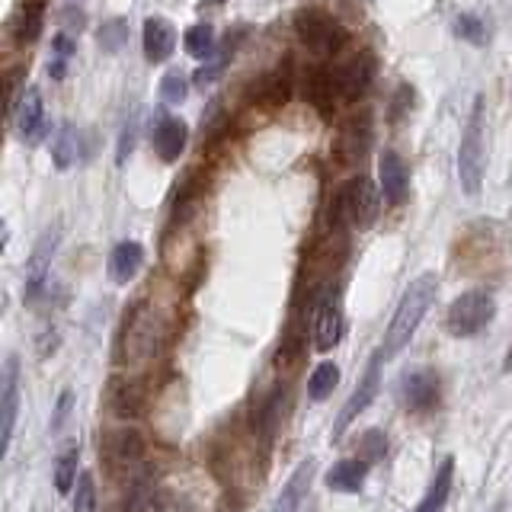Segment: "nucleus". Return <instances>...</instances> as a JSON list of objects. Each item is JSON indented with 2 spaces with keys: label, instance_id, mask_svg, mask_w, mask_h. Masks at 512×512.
<instances>
[{
  "label": "nucleus",
  "instance_id": "obj_1",
  "mask_svg": "<svg viewBox=\"0 0 512 512\" xmlns=\"http://www.w3.org/2000/svg\"><path fill=\"white\" fill-rule=\"evenodd\" d=\"M439 295V279L436 272H423V276H416L410 282V288L404 292V298H400L397 311L391 317V327L388 333H384V346L378 349L381 359H394L400 349H404L410 340L416 327H420V320L426 317V311L432 308V301H436Z\"/></svg>",
  "mask_w": 512,
  "mask_h": 512
},
{
  "label": "nucleus",
  "instance_id": "obj_2",
  "mask_svg": "<svg viewBox=\"0 0 512 512\" xmlns=\"http://www.w3.org/2000/svg\"><path fill=\"white\" fill-rule=\"evenodd\" d=\"M484 96H474L468 125H464L461 148H458V180L468 196H477L480 183H484V164H487V148H484Z\"/></svg>",
  "mask_w": 512,
  "mask_h": 512
},
{
  "label": "nucleus",
  "instance_id": "obj_3",
  "mask_svg": "<svg viewBox=\"0 0 512 512\" xmlns=\"http://www.w3.org/2000/svg\"><path fill=\"white\" fill-rule=\"evenodd\" d=\"M295 29H298V39L308 45L311 52L324 55V58L336 55L343 48V42H346L343 26L336 23L327 10H320V7H304V10H298Z\"/></svg>",
  "mask_w": 512,
  "mask_h": 512
},
{
  "label": "nucleus",
  "instance_id": "obj_4",
  "mask_svg": "<svg viewBox=\"0 0 512 512\" xmlns=\"http://www.w3.org/2000/svg\"><path fill=\"white\" fill-rule=\"evenodd\" d=\"M496 314V301L490 292H464L448 304L445 327L452 336H474L484 330Z\"/></svg>",
  "mask_w": 512,
  "mask_h": 512
},
{
  "label": "nucleus",
  "instance_id": "obj_5",
  "mask_svg": "<svg viewBox=\"0 0 512 512\" xmlns=\"http://www.w3.org/2000/svg\"><path fill=\"white\" fill-rule=\"evenodd\" d=\"M372 135H375V128H372V112H352V116L340 125V132H336L333 138V160L340 167H356L362 164V157L368 154V148H372Z\"/></svg>",
  "mask_w": 512,
  "mask_h": 512
},
{
  "label": "nucleus",
  "instance_id": "obj_6",
  "mask_svg": "<svg viewBox=\"0 0 512 512\" xmlns=\"http://www.w3.org/2000/svg\"><path fill=\"white\" fill-rule=\"evenodd\" d=\"M340 212L356 231H368L378 221L381 212V192L368 176L349 180L340 192Z\"/></svg>",
  "mask_w": 512,
  "mask_h": 512
},
{
  "label": "nucleus",
  "instance_id": "obj_7",
  "mask_svg": "<svg viewBox=\"0 0 512 512\" xmlns=\"http://www.w3.org/2000/svg\"><path fill=\"white\" fill-rule=\"evenodd\" d=\"M375 71H378V61L372 52H359L346 58L340 68L333 71V80H336V90H340V100L346 103H356L368 93V87L375 84Z\"/></svg>",
  "mask_w": 512,
  "mask_h": 512
},
{
  "label": "nucleus",
  "instance_id": "obj_8",
  "mask_svg": "<svg viewBox=\"0 0 512 512\" xmlns=\"http://www.w3.org/2000/svg\"><path fill=\"white\" fill-rule=\"evenodd\" d=\"M16 413H20V359L10 356L0 375V452H10Z\"/></svg>",
  "mask_w": 512,
  "mask_h": 512
},
{
  "label": "nucleus",
  "instance_id": "obj_9",
  "mask_svg": "<svg viewBox=\"0 0 512 512\" xmlns=\"http://www.w3.org/2000/svg\"><path fill=\"white\" fill-rule=\"evenodd\" d=\"M340 340H343V308H340V298L327 292L317 301V311H314V346L317 352H330Z\"/></svg>",
  "mask_w": 512,
  "mask_h": 512
},
{
  "label": "nucleus",
  "instance_id": "obj_10",
  "mask_svg": "<svg viewBox=\"0 0 512 512\" xmlns=\"http://www.w3.org/2000/svg\"><path fill=\"white\" fill-rule=\"evenodd\" d=\"M381 362H384V359H381V352H375L372 362H368V368H365L362 381H359V388L352 391L349 404L343 407L340 420H336V426H333V439H340L343 432H346V426H349L352 420H356V416L375 400V394H378V368H381Z\"/></svg>",
  "mask_w": 512,
  "mask_h": 512
},
{
  "label": "nucleus",
  "instance_id": "obj_11",
  "mask_svg": "<svg viewBox=\"0 0 512 512\" xmlns=\"http://www.w3.org/2000/svg\"><path fill=\"white\" fill-rule=\"evenodd\" d=\"M58 228H48L42 237H39V244L36 250H32L29 256V263H26V298L32 301L39 292H42V285L48 279V269H52V256L58 250Z\"/></svg>",
  "mask_w": 512,
  "mask_h": 512
},
{
  "label": "nucleus",
  "instance_id": "obj_12",
  "mask_svg": "<svg viewBox=\"0 0 512 512\" xmlns=\"http://www.w3.org/2000/svg\"><path fill=\"white\" fill-rule=\"evenodd\" d=\"M400 394H404V404L410 410H429L439 400V378L429 368H416V372H407L404 381H400Z\"/></svg>",
  "mask_w": 512,
  "mask_h": 512
},
{
  "label": "nucleus",
  "instance_id": "obj_13",
  "mask_svg": "<svg viewBox=\"0 0 512 512\" xmlns=\"http://www.w3.org/2000/svg\"><path fill=\"white\" fill-rule=\"evenodd\" d=\"M16 116V132H20L23 141H32L36 144L45 132V106H42V93L36 87H29L23 93V100L16 103L13 109Z\"/></svg>",
  "mask_w": 512,
  "mask_h": 512
},
{
  "label": "nucleus",
  "instance_id": "obj_14",
  "mask_svg": "<svg viewBox=\"0 0 512 512\" xmlns=\"http://www.w3.org/2000/svg\"><path fill=\"white\" fill-rule=\"evenodd\" d=\"M378 183H381V196L388 199L391 205H400L407 199V164L400 160L394 151H384L378 160Z\"/></svg>",
  "mask_w": 512,
  "mask_h": 512
},
{
  "label": "nucleus",
  "instance_id": "obj_15",
  "mask_svg": "<svg viewBox=\"0 0 512 512\" xmlns=\"http://www.w3.org/2000/svg\"><path fill=\"white\" fill-rule=\"evenodd\" d=\"M186 141H189V125L183 119H160L157 128H154V151L157 157L164 160V164H173V160H180V154L186 151Z\"/></svg>",
  "mask_w": 512,
  "mask_h": 512
},
{
  "label": "nucleus",
  "instance_id": "obj_16",
  "mask_svg": "<svg viewBox=\"0 0 512 512\" xmlns=\"http://www.w3.org/2000/svg\"><path fill=\"white\" fill-rule=\"evenodd\" d=\"M173 45H176L173 23L164 20V16H148V20H144V55H148V61L151 64L167 61Z\"/></svg>",
  "mask_w": 512,
  "mask_h": 512
},
{
  "label": "nucleus",
  "instance_id": "obj_17",
  "mask_svg": "<svg viewBox=\"0 0 512 512\" xmlns=\"http://www.w3.org/2000/svg\"><path fill=\"white\" fill-rule=\"evenodd\" d=\"M141 263H144V247L138 240H122V244H116L109 253V279L116 285L132 282L138 276Z\"/></svg>",
  "mask_w": 512,
  "mask_h": 512
},
{
  "label": "nucleus",
  "instance_id": "obj_18",
  "mask_svg": "<svg viewBox=\"0 0 512 512\" xmlns=\"http://www.w3.org/2000/svg\"><path fill=\"white\" fill-rule=\"evenodd\" d=\"M314 468H317L314 458L301 461L298 468H295V474L288 477V484L282 487V493L276 496V503H272V509H269V512H298L301 500H304V496H308V487H311Z\"/></svg>",
  "mask_w": 512,
  "mask_h": 512
},
{
  "label": "nucleus",
  "instance_id": "obj_19",
  "mask_svg": "<svg viewBox=\"0 0 512 512\" xmlns=\"http://www.w3.org/2000/svg\"><path fill=\"white\" fill-rule=\"evenodd\" d=\"M336 80H333V71H324V68H314L308 74V84H304V96L311 100V106L320 112L324 119L333 116V103H336Z\"/></svg>",
  "mask_w": 512,
  "mask_h": 512
},
{
  "label": "nucleus",
  "instance_id": "obj_20",
  "mask_svg": "<svg viewBox=\"0 0 512 512\" xmlns=\"http://www.w3.org/2000/svg\"><path fill=\"white\" fill-rule=\"evenodd\" d=\"M365 474H368V461L365 458H346V461H336L333 468L327 471V487L336 493H359L365 484Z\"/></svg>",
  "mask_w": 512,
  "mask_h": 512
},
{
  "label": "nucleus",
  "instance_id": "obj_21",
  "mask_svg": "<svg viewBox=\"0 0 512 512\" xmlns=\"http://www.w3.org/2000/svg\"><path fill=\"white\" fill-rule=\"evenodd\" d=\"M452 484H455V461L445 458L439 464L436 477H432L426 496H423L420 506H416L413 512H445V503H448V493H452Z\"/></svg>",
  "mask_w": 512,
  "mask_h": 512
},
{
  "label": "nucleus",
  "instance_id": "obj_22",
  "mask_svg": "<svg viewBox=\"0 0 512 512\" xmlns=\"http://www.w3.org/2000/svg\"><path fill=\"white\" fill-rule=\"evenodd\" d=\"M285 100H288V77L282 71L260 77L250 90V103H256L260 109H279Z\"/></svg>",
  "mask_w": 512,
  "mask_h": 512
},
{
  "label": "nucleus",
  "instance_id": "obj_23",
  "mask_svg": "<svg viewBox=\"0 0 512 512\" xmlns=\"http://www.w3.org/2000/svg\"><path fill=\"white\" fill-rule=\"evenodd\" d=\"M141 452H144V442L135 429H122L116 432V436L109 439V448H106V455L112 464H122V468H128V464H135L141 461Z\"/></svg>",
  "mask_w": 512,
  "mask_h": 512
},
{
  "label": "nucleus",
  "instance_id": "obj_24",
  "mask_svg": "<svg viewBox=\"0 0 512 512\" xmlns=\"http://www.w3.org/2000/svg\"><path fill=\"white\" fill-rule=\"evenodd\" d=\"M42 20H45V0H26L20 16H16V42L20 45H32L39 39V32H42Z\"/></svg>",
  "mask_w": 512,
  "mask_h": 512
},
{
  "label": "nucleus",
  "instance_id": "obj_25",
  "mask_svg": "<svg viewBox=\"0 0 512 512\" xmlns=\"http://www.w3.org/2000/svg\"><path fill=\"white\" fill-rule=\"evenodd\" d=\"M77 157H80V135H77V128L74 125H61V132L52 141V160H55V167L58 170H68V167L77 164Z\"/></svg>",
  "mask_w": 512,
  "mask_h": 512
},
{
  "label": "nucleus",
  "instance_id": "obj_26",
  "mask_svg": "<svg viewBox=\"0 0 512 512\" xmlns=\"http://www.w3.org/2000/svg\"><path fill=\"white\" fill-rule=\"evenodd\" d=\"M135 512H192V506L183 500L180 493L160 487V490L144 493L141 500L135 503Z\"/></svg>",
  "mask_w": 512,
  "mask_h": 512
},
{
  "label": "nucleus",
  "instance_id": "obj_27",
  "mask_svg": "<svg viewBox=\"0 0 512 512\" xmlns=\"http://www.w3.org/2000/svg\"><path fill=\"white\" fill-rule=\"evenodd\" d=\"M186 52L196 58V61H212L215 58V48H218V39H215V29L212 26H189L186 29Z\"/></svg>",
  "mask_w": 512,
  "mask_h": 512
},
{
  "label": "nucleus",
  "instance_id": "obj_28",
  "mask_svg": "<svg viewBox=\"0 0 512 512\" xmlns=\"http://www.w3.org/2000/svg\"><path fill=\"white\" fill-rule=\"evenodd\" d=\"M77 442H68L61 448V455H58V461H55V487H58V493H71L74 487H77Z\"/></svg>",
  "mask_w": 512,
  "mask_h": 512
},
{
  "label": "nucleus",
  "instance_id": "obj_29",
  "mask_svg": "<svg viewBox=\"0 0 512 512\" xmlns=\"http://www.w3.org/2000/svg\"><path fill=\"white\" fill-rule=\"evenodd\" d=\"M340 384V365L336 362H320L311 378H308V397L311 400H324L333 394V388Z\"/></svg>",
  "mask_w": 512,
  "mask_h": 512
},
{
  "label": "nucleus",
  "instance_id": "obj_30",
  "mask_svg": "<svg viewBox=\"0 0 512 512\" xmlns=\"http://www.w3.org/2000/svg\"><path fill=\"white\" fill-rule=\"evenodd\" d=\"M96 42H100L103 52H119V48L128 42V20H125V16H112V20H106L100 26V36H96Z\"/></svg>",
  "mask_w": 512,
  "mask_h": 512
},
{
  "label": "nucleus",
  "instance_id": "obj_31",
  "mask_svg": "<svg viewBox=\"0 0 512 512\" xmlns=\"http://www.w3.org/2000/svg\"><path fill=\"white\" fill-rule=\"evenodd\" d=\"M112 410H116L119 416H138L141 410V394L135 384H116L112 388Z\"/></svg>",
  "mask_w": 512,
  "mask_h": 512
},
{
  "label": "nucleus",
  "instance_id": "obj_32",
  "mask_svg": "<svg viewBox=\"0 0 512 512\" xmlns=\"http://www.w3.org/2000/svg\"><path fill=\"white\" fill-rule=\"evenodd\" d=\"M71 512H100V506H96V480H93V474H87V471L77 477Z\"/></svg>",
  "mask_w": 512,
  "mask_h": 512
},
{
  "label": "nucleus",
  "instance_id": "obj_33",
  "mask_svg": "<svg viewBox=\"0 0 512 512\" xmlns=\"http://www.w3.org/2000/svg\"><path fill=\"white\" fill-rule=\"evenodd\" d=\"M186 93H189V80H186V74L170 71L164 80H160V96H164V103L180 106V103L186 100Z\"/></svg>",
  "mask_w": 512,
  "mask_h": 512
},
{
  "label": "nucleus",
  "instance_id": "obj_34",
  "mask_svg": "<svg viewBox=\"0 0 512 512\" xmlns=\"http://www.w3.org/2000/svg\"><path fill=\"white\" fill-rule=\"evenodd\" d=\"M455 32H458V39H468L471 45H484L487 42V29L474 13H461L455 20Z\"/></svg>",
  "mask_w": 512,
  "mask_h": 512
},
{
  "label": "nucleus",
  "instance_id": "obj_35",
  "mask_svg": "<svg viewBox=\"0 0 512 512\" xmlns=\"http://www.w3.org/2000/svg\"><path fill=\"white\" fill-rule=\"evenodd\" d=\"M87 26V16H84V10L80 7H64V13H61V29L68 32H77V29H84Z\"/></svg>",
  "mask_w": 512,
  "mask_h": 512
},
{
  "label": "nucleus",
  "instance_id": "obj_36",
  "mask_svg": "<svg viewBox=\"0 0 512 512\" xmlns=\"http://www.w3.org/2000/svg\"><path fill=\"white\" fill-rule=\"evenodd\" d=\"M135 132H138V125H135V122L122 128V141H119V164H125V157L132 154V148H135Z\"/></svg>",
  "mask_w": 512,
  "mask_h": 512
},
{
  "label": "nucleus",
  "instance_id": "obj_37",
  "mask_svg": "<svg viewBox=\"0 0 512 512\" xmlns=\"http://www.w3.org/2000/svg\"><path fill=\"white\" fill-rule=\"evenodd\" d=\"M506 368H512V346H509V356H506Z\"/></svg>",
  "mask_w": 512,
  "mask_h": 512
},
{
  "label": "nucleus",
  "instance_id": "obj_38",
  "mask_svg": "<svg viewBox=\"0 0 512 512\" xmlns=\"http://www.w3.org/2000/svg\"><path fill=\"white\" fill-rule=\"evenodd\" d=\"M212 4H224V0H212Z\"/></svg>",
  "mask_w": 512,
  "mask_h": 512
},
{
  "label": "nucleus",
  "instance_id": "obj_39",
  "mask_svg": "<svg viewBox=\"0 0 512 512\" xmlns=\"http://www.w3.org/2000/svg\"><path fill=\"white\" fill-rule=\"evenodd\" d=\"M71 4H74V0H71ZM77 4H80V0H77Z\"/></svg>",
  "mask_w": 512,
  "mask_h": 512
}]
</instances>
